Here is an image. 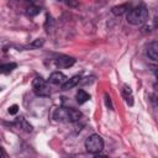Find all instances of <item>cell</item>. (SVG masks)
<instances>
[{
  "label": "cell",
  "instance_id": "cell-1",
  "mask_svg": "<svg viewBox=\"0 0 158 158\" xmlns=\"http://www.w3.org/2000/svg\"><path fill=\"white\" fill-rule=\"evenodd\" d=\"M147 20H148V10L143 5L133 7L127 12V22L133 26H141Z\"/></svg>",
  "mask_w": 158,
  "mask_h": 158
},
{
  "label": "cell",
  "instance_id": "cell-2",
  "mask_svg": "<svg viewBox=\"0 0 158 158\" xmlns=\"http://www.w3.org/2000/svg\"><path fill=\"white\" fill-rule=\"evenodd\" d=\"M102 148H104V141L99 135L93 133L85 139V149H86V152H89L91 154H98V153H100L102 151Z\"/></svg>",
  "mask_w": 158,
  "mask_h": 158
},
{
  "label": "cell",
  "instance_id": "cell-3",
  "mask_svg": "<svg viewBox=\"0 0 158 158\" xmlns=\"http://www.w3.org/2000/svg\"><path fill=\"white\" fill-rule=\"evenodd\" d=\"M32 88L36 95L38 96H49V88L46 83V80L41 77H36L32 81Z\"/></svg>",
  "mask_w": 158,
  "mask_h": 158
},
{
  "label": "cell",
  "instance_id": "cell-4",
  "mask_svg": "<svg viewBox=\"0 0 158 158\" xmlns=\"http://www.w3.org/2000/svg\"><path fill=\"white\" fill-rule=\"evenodd\" d=\"M67 77L62 73V72H53L49 78H48V81L53 85H63L65 81H67Z\"/></svg>",
  "mask_w": 158,
  "mask_h": 158
},
{
  "label": "cell",
  "instance_id": "cell-5",
  "mask_svg": "<svg viewBox=\"0 0 158 158\" xmlns=\"http://www.w3.org/2000/svg\"><path fill=\"white\" fill-rule=\"evenodd\" d=\"M57 67H62V68H69L75 63V59L68 56H59L56 60H54Z\"/></svg>",
  "mask_w": 158,
  "mask_h": 158
},
{
  "label": "cell",
  "instance_id": "cell-6",
  "mask_svg": "<svg viewBox=\"0 0 158 158\" xmlns=\"http://www.w3.org/2000/svg\"><path fill=\"white\" fill-rule=\"evenodd\" d=\"M147 56L152 60L158 62V41H153L149 43V46L147 48Z\"/></svg>",
  "mask_w": 158,
  "mask_h": 158
},
{
  "label": "cell",
  "instance_id": "cell-7",
  "mask_svg": "<svg viewBox=\"0 0 158 158\" xmlns=\"http://www.w3.org/2000/svg\"><path fill=\"white\" fill-rule=\"evenodd\" d=\"M53 117L57 121H67L68 122V109L67 107H58L56 109Z\"/></svg>",
  "mask_w": 158,
  "mask_h": 158
},
{
  "label": "cell",
  "instance_id": "cell-8",
  "mask_svg": "<svg viewBox=\"0 0 158 158\" xmlns=\"http://www.w3.org/2000/svg\"><path fill=\"white\" fill-rule=\"evenodd\" d=\"M80 77L79 75H74V77H72L70 79H67V81L62 85V90H69V89H72V88H74L75 85H78L79 83H80Z\"/></svg>",
  "mask_w": 158,
  "mask_h": 158
},
{
  "label": "cell",
  "instance_id": "cell-9",
  "mask_svg": "<svg viewBox=\"0 0 158 158\" xmlns=\"http://www.w3.org/2000/svg\"><path fill=\"white\" fill-rule=\"evenodd\" d=\"M122 95H123L126 102H127L130 106H132V105H133V95H132V90H131V88H130L128 85H123Z\"/></svg>",
  "mask_w": 158,
  "mask_h": 158
},
{
  "label": "cell",
  "instance_id": "cell-10",
  "mask_svg": "<svg viewBox=\"0 0 158 158\" xmlns=\"http://www.w3.org/2000/svg\"><path fill=\"white\" fill-rule=\"evenodd\" d=\"M81 112L75 109H68V122H77L81 118Z\"/></svg>",
  "mask_w": 158,
  "mask_h": 158
},
{
  "label": "cell",
  "instance_id": "cell-11",
  "mask_svg": "<svg viewBox=\"0 0 158 158\" xmlns=\"http://www.w3.org/2000/svg\"><path fill=\"white\" fill-rule=\"evenodd\" d=\"M130 9V5L128 4H122V5H117V6H114L111 9V12L115 15V16H121L123 15L126 11H128Z\"/></svg>",
  "mask_w": 158,
  "mask_h": 158
},
{
  "label": "cell",
  "instance_id": "cell-12",
  "mask_svg": "<svg viewBox=\"0 0 158 158\" xmlns=\"http://www.w3.org/2000/svg\"><path fill=\"white\" fill-rule=\"evenodd\" d=\"M75 98H77V101H78V104H84V102H86L89 99H90V95L85 91V90H83V89H79L78 91H77V95H75Z\"/></svg>",
  "mask_w": 158,
  "mask_h": 158
},
{
  "label": "cell",
  "instance_id": "cell-13",
  "mask_svg": "<svg viewBox=\"0 0 158 158\" xmlns=\"http://www.w3.org/2000/svg\"><path fill=\"white\" fill-rule=\"evenodd\" d=\"M16 123L19 125L20 128H22V130L26 131V132H31V131H32V126H31L23 117H17V118H16Z\"/></svg>",
  "mask_w": 158,
  "mask_h": 158
},
{
  "label": "cell",
  "instance_id": "cell-14",
  "mask_svg": "<svg viewBox=\"0 0 158 158\" xmlns=\"http://www.w3.org/2000/svg\"><path fill=\"white\" fill-rule=\"evenodd\" d=\"M26 10H27V15H30V16H36V15L40 14L41 7H40L38 5H30Z\"/></svg>",
  "mask_w": 158,
  "mask_h": 158
},
{
  "label": "cell",
  "instance_id": "cell-15",
  "mask_svg": "<svg viewBox=\"0 0 158 158\" xmlns=\"http://www.w3.org/2000/svg\"><path fill=\"white\" fill-rule=\"evenodd\" d=\"M15 68H16V63H7V64L1 65V72H2L4 74H7V73L12 72Z\"/></svg>",
  "mask_w": 158,
  "mask_h": 158
},
{
  "label": "cell",
  "instance_id": "cell-16",
  "mask_svg": "<svg viewBox=\"0 0 158 158\" xmlns=\"http://www.w3.org/2000/svg\"><path fill=\"white\" fill-rule=\"evenodd\" d=\"M43 42H44V41H43L42 38H37V40H35V41L30 44V47H31V48H40V47L43 46Z\"/></svg>",
  "mask_w": 158,
  "mask_h": 158
},
{
  "label": "cell",
  "instance_id": "cell-17",
  "mask_svg": "<svg viewBox=\"0 0 158 158\" xmlns=\"http://www.w3.org/2000/svg\"><path fill=\"white\" fill-rule=\"evenodd\" d=\"M105 104H106V106H107L110 110L114 109V106H112V104H111V99H110V96H109L107 94H105Z\"/></svg>",
  "mask_w": 158,
  "mask_h": 158
},
{
  "label": "cell",
  "instance_id": "cell-18",
  "mask_svg": "<svg viewBox=\"0 0 158 158\" xmlns=\"http://www.w3.org/2000/svg\"><path fill=\"white\" fill-rule=\"evenodd\" d=\"M17 111H19V106L17 105H12V106L9 107V114L10 115H15Z\"/></svg>",
  "mask_w": 158,
  "mask_h": 158
},
{
  "label": "cell",
  "instance_id": "cell-19",
  "mask_svg": "<svg viewBox=\"0 0 158 158\" xmlns=\"http://www.w3.org/2000/svg\"><path fill=\"white\" fill-rule=\"evenodd\" d=\"M27 1L30 2V5H37V4H38L41 0H27Z\"/></svg>",
  "mask_w": 158,
  "mask_h": 158
},
{
  "label": "cell",
  "instance_id": "cell-20",
  "mask_svg": "<svg viewBox=\"0 0 158 158\" xmlns=\"http://www.w3.org/2000/svg\"><path fill=\"white\" fill-rule=\"evenodd\" d=\"M153 22H154V26L158 28V16H156L154 17V20H153Z\"/></svg>",
  "mask_w": 158,
  "mask_h": 158
},
{
  "label": "cell",
  "instance_id": "cell-21",
  "mask_svg": "<svg viewBox=\"0 0 158 158\" xmlns=\"http://www.w3.org/2000/svg\"><path fill=\"white\" fill-rule=\"evenodd\" d=\"M156 78H157V81H158V70L156 72Z\"/></svg>",
  "mask_w": 158,
  "mask_h": 158
}]
</instances>
